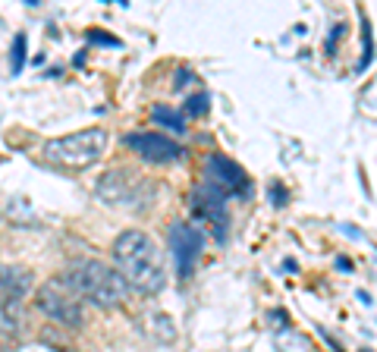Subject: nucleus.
<instances>
[{
	"mask_svg": "<svg viewBox=\"0 0 377 352\" xmlns=\"http://www.w3.org/2000/svg\"><path fill=\"white\" fill-rule=\"evenodd\" d=\"M113 261L129 289L142 295H157L167 283L161 245L145 230H123L113 239Z\"/></svg>",
	"mask_w": 377,
	"mask_h": 352,
	"instance_id": "1",
	"label": "nucleus"
},
{
	"mask_svg": "<svg viewBox=\"0 0 377 352\" xmlns=\"http://www.w3.org/2000/svg\"><path fill=\"white\" fill-rule=\"evenodd\" d=\"M63 280L73 286V293L79 295L82 302L94 308H119L126 302V293H129V283L123 280L119 270H113L110 264L98 261V258H75L66 267Z\"/></svg>",
	"mask_w": 377,
	"mask_h": 352,
	"instance_id": "2",
	"label": "nucleus"
},
{
	"mask_svg": "<svg viewBox=\"0 0 377 352\" xmlns=\"http://www.w3.org/2000/svg\"><path fill=\"white\" fill-rule=\"evenodd\" d=\"M94 192H98V198L104 201V205H110V207L142 211V207H148L151 201H154L157 189H154V182H151L148 176L135 173V170L113 167V170H107V173L98 179Z\"/></svg>",
	"mask_w": 377,
	"mask_h": 352,
	"instance_id": "3",
	"label": "nucleus"
},
{
	"mask_svg": "<svg viewBox=\"0 0 377 352\" xmlns=\"http://www.w3.org/2000/svg\"><path fill=\"white\" fill-rule=\"evenodd\" d=\"M107 148V132L104 129H79L69 135H57L44 142V157L57 167L66 170H85L101 161Z\"/></svg>",
	"mask_w": 377,
	"mask_h": 352,
	"instance_id": "4",
	"label": "nucleus"
},
{
	"mask_svg": "<svg viewBox=\"0 0 377 352\" xmlns=\"http://www.w3.org/2000/svg\"><path fill=\"white\" fill-rule=\"evenodd\" d=\"M35 305L44 318H50L54 324H63V327H82V299L73 293L63 277H50L38 286V295H35Z\"/></svg>",
	"mask_w": 377,
	"mask_h": 352,
	"instance_id": "5",
	"label": "nucleus"
},
{
	"mask_svg": "<svg viewBox=\"0 0 377 352\" xmlns=\"http://www.w3.org/2000/svg\"><path fill=\"white\" fill-rule=\"evenodd\" d=\"M167 245H170V255L176 261V274L179 280H188L198 264L201 251H205V233L192 223H173L167 233Z\"/></svg>",
	"mask_w": 377,
	"mask_h": 352,
	"instance_id": "6",
	"label": "nucleus"
},
{
	"mask_svg": "<svg viewBox=\"0 0 377 352\" xmlns=\"http://www.w3.org/2000/svg\"><path fill=\"white\" fill-rule=\"evenodd\" d=\"M192 211L195 217L207 220V223L214 226V233H217V242H223L226 239V226H230V214H226V195L220 192L217 186H211L207 179H201L198 186L192 189Z\"/></svg>",
	"mask_w": 377,
	"mask_h": 352,
	"instance_id": "7",
	"label": "nucleus"
},
{
	"mask_svg": "<svg viewBox=\"0 0 377 352\" xmlns=\"http://www.w3.org/2000/svg\"><path fill=\"white\" fill-rule=\"evenodd\" d=\"M126 148H132L148 163H176L186 154V148L163 132H132V135H126Z\"/></svg>",
	"mask_w": 377,
	"mask_h": 352,
	"instance_id": "8",
	"label": "nucleus"
},
{
	"mask_svg": "<svg viewBox=\"0 0 377 352\" xmlns=\"http://www.w3.org/2000/svg\"><path fill=\"white\" fill-rule=\"evenodd\" d=\"M205 179L211 182V186H217L223 195H239V192L249 195L251 192L245 170L239 167L232 157L217 154V151H211V154L205 157Z\"/></svg>",
	"mask_w": 377,
	"mask_h": 352,
	"instance_id": "9",
	"label": "nucleus"
},
{
	"mask_svg": "<svg viewBox=\"0 0 377 352\" xmlns=\"http://www.w3.org/2000/svg\"><path fill=\"white\" fill-rule=\"evenodd\" d=\"M31 270L29 267H19V264H3V302H22V295L31 289Z\"/></svg>",
	"mask_w": 377,
	"mask_h": 352,
	"instance_id": "10",
	"label": "nucleus"
},
{
	"mask_svg": "<svg viewBox=\"0 0 377 352\" xmlns=\"http://www.w3.org/2000/svg\"><path fill=\"white\" fill-rule=\"evenodd\" d=\"M142 330L148 333L151 339H157V343H173L176 339V324L170 314L163 311H148L142 318Z\"/></svg>",
	"mask_w": 377,
	"mask_h": 352,
	"instance_id": "11",
	"label": "nucleus"
},
{
	"mask_svg": "<svg viewBox=\"0 0 377 352\" xmlns=\"http://www.w3.org/2000/svg\"><path fill=\"white\" fill-rule=\"evenodd\" d=\"M274 349L276 352H311V343H308L305 333L293 330V327H276L274 330Z\"/></svg>",
	"mask_w": 377,
	"mask_h": 352,
	"instance_id": "12",
	"label": "nucleus"
},
{
	"mask_svg": "<svg viewBox=\"0 0 377 352\" xmlns=\"http://www.w3.org/2000/svg\"><path fill=\"white\" fill-rule=\"evenodd\" d=\"M151 119H154L157 126H163V129L176 132V135L186 132V117H182L179 110H173V107H167V104H154V107H151Z\"/></svg>",
	"mask_w": 377,
	"mask_h": 352,
	"instance_id": "13",
	"label": "nucleus"
},
{
	"mask_svg": "<svg viewBox=\"0 0 377 352\" xmlns=\"http://www.w3.org/2000/svg\"><path fill=\"white\" fill-rule=\"evenodd\" d=\"M25 57H29V38H25V31H16V38L10 44V75L22 73Z\"/></svg>",
	"mask_w": 377,
	"mask_h": 352,
	"instance_id": "14",
	"label": "nucleus"
},
{
	"mask_svg": "<svg viewBox=\"0 0 377 352\" xmlns=\"http://www.w3.org/2000/svg\"><path fill=\"white\" fill-rule=\"evenodd\" d=\"M358 16H362V47H364L362 63H358V73H364V69L371 66V60H374V35H371V22H368V16H364V13H358Z\"/></svg>",
	"mask_w": 377,
	"mask_h": 352,
	"instance_id": "15",
	"label": "nucleus"
},
{
	"mask_svg": "<svg viewBox=\"0 0 377 352\" xmlns=\"http://www.w3.org/2000/svg\"><path fill=\"white\" fill-rule=\"evenodd\" d=\"M207 107H211V98H207L205 91L192 94V98L186 101V107H182V117H205Z\"/></svg>",
	"mask_w": 377,
	"mask_h": 352,
	"instance_id": "16",
	"label": "nucleus"
},
{
	"mask_svg": "<svg viewBox=\"0 0 377 352\" xmlns=\"http://www.w3.org/2000/svg\"><path fill=\"white\" fill-rule=\"evenodd\" d=\"M88 44H101V47H123V41H119L117 35H107V31H101V29H88Z\"/></svg>",
	"mask_w": 377,
	"mask_h": 352,
	"instance_id": "17",
	"label": "nucleus"
},
{
	"mask_svg": "<svg viewBox=\"0 0 377 352\" xmlns=\"http://www.w3.org/2000/svg\"><path fill=\"white\" fill-rule=\"evenodd\" d=\"M343 31H346V25H343V22H337V25L330 29V35H327V41H324L327 54H333V50H337V38H343Z\"/></svg>",
	"mask_w": 377,
	"mask_h": 352,
	"instance_id": "18",
	"label": "nucleus"
},
{
	"mask_svg": "<svg viewBox=\"0 0 377 352\" xmlns=\"http://www.w3.org/2000/svg\"><path fill=\"white\" fill-rule=\"evenodd\" d=\"M188 82H195V73H192V69H186V66H179V69L173 73V85H176V88H186Z\"/></svg>",
	"mask_w": 377,
	"mask_h": 352,
	"instance_id": "19",
	"label": "nucleus"
},
{
	"mask_svg": "<svg viewBox=\"0 0 377 352\" xmlns=\"http://www.w3.org/2000/svg\"><path fill=\"white\" fill-rule=\"evenodd\" d=\"M270 198H274V205H276V207L286 205V192H283L280 182H274V186H270Z\"/></svg>",
	"mask_w": 377,
	"mask_h": 352,
	"instance_id": "20",
	"label": "nucleus"
},
{
	"mask_svg": "<svg viewBox=\"0 0 377 352\" xmlns=\"http://www.w3.org/2000/svg\"><path fill=\"white\" fill-rule=\"evenodd\" d=\"M318 333H320V337H324V343H327V346H330V349H333V352H343V343H337V339H333V337H330V330H324V327H318Z\"/></svg>",
	"mask_w": 377,
	"mask_h": 352,
	"instance_id": "21",
	"label": "nucleus"
},
{
	"mask_svg": "<svg viewBox=\"0 0 377 352\" xmlns=\"http://www.w3.org/2000/svg\"><path fill=\"white\" fill-rule=\"evenodd\" d=\"M337 267H339V270H346V274H349V270H352V261H349V258H337Z\"/></svg>",
	"mask_w": 377,
	"mask_h": 352,
	"instance_id": "22",
	"label": "nucleus"
},
{
	"mask_svg": "<svg viewBox=\"0 0 377 352\" xmlns=\"http://www.w3.org/2000/svg\"><path fill=\"white\" fill-rule=\"evenodd\" d=\"M73 66H85V50H79V54L73 57Z\"/></svg>",
	"mask_w": 377,
	"mask_h": 352,
	"instance_id": "23",
	"label": "nucleus"
},
{
	"mask_svg": "<svg viewBox=\"0 0 377 352\" xmlns=\"http://www.w3.org/2000/svg\"><path fill=\"white\" fill-rule=\"evenodd\" d=\"M283 267H286V270H293V274H295V270H299V264H295L293 258H286V261H283Z\"/></svg>",
	"mask_w": 377,
	"mask_h": 352,
	"instance_id": "24",
	"label": "nucleus"
},
{
	"mask_svg": "<svg viewBox=\"0 0 377 352\" xmlns=\"http://www.w3.org/2000/svg\"><path fill=\"white\" fill-rule=\"evenodd\" d=\"M355 295H358V302H364V305H371V295H368V293H364V289H358V293H355Z\"/></svg>",
	"mask_w": 377,
	"mask_h": 352,
	"instance_id": "25",
	"label": "nucleus"
},
{
	"mask_svg": "<svg viewBox=\"0 0 377 352\" xmlns=\"http://www.w3.org/2000/svg\"><path fill=\"white\" fill-rule=\"evenodd\" d=\"M362 352H371V349H362Z\"/></svg>",
	"mask_w": 377,
	"mask_h": 352,
	"instance_id": "26",
	"label": "nucleus"
}]
</instances>
